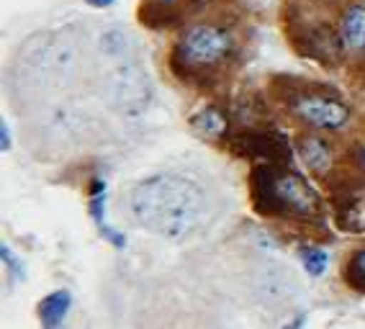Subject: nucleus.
Listing matches in <instances>:
<instances>
[{
  "label": "nucleus",
  "mask_w": 365,
  "mask_h": 329,
  "mask_svg": "<svg viewBox=\"0 0 365 329\" xmlns=\"http://www.w3.org/2000/svg\"><path fill=\"white\" fill-rule=\"evenodd\" d=\"M131 214L144 229L160 237L182 239L203 226L211 201L201 185L178 172H160L131 191Z\"/></svg>",
  "instance_id": "obj_1"
},
{
  "label": "nucleus",
  "mask_w": 365,
  "mask_h": 329,
  "mask_svg": "<svg viewBox=\"0 0 365 329\" xmlns=\"http://www.w3.org/2000/svg\"><path fill=\"white\" fill-rule=\"evenodd\" d=\"M232 33L222 26L214 24H198L190 28L180 41V60L188 67H216L219 62H224L232 52Z\"/></svg>",
  "instance_id": "obj_2"
},
{
  "label": "nucleus",
  "mask_w": 365,
  "mask_h": 329,
  "mask_svg": "<svg viewBox=\"0 0 365 329\" xmlns=\"http://www.w3.org/2000/svg\"><path fill=\"white\" fill-rule=\"evenodd\" d=\"M106 95L118 111L139 113L150 100V80L137 65H121L106 80Z\"/></svg>",
  "instance_id": "obj_3"
},
{
  "label": "nucleus",
  "mask_w": 365,
  "mask_h": 329,
  "mask_svg": "<svg viewBox=\"0 0 365 329\" xmlns=\"http://www.w3.org/2000/svg\"><path fill=\"white\" fill-rule=\"evenodd\" d=\"M294 111L317 129H342L350 121V108L329 95H304L296 100Z\"/></svg>",
  "instance_id": "obj_4"
},
{
  "label": "nucleus",
  "mask_w": 365,
  "mask_h": 329,
  "mask_svg": "<svg viewBox=\"0 0 365 329\" xmlns=\"http://www.w3.org/2000/svg\"><path fill=\"white\" fill-rule=\"evenodd\" d=\"M273 191L275 198L286 209L296 211V214H314V211L319 209V198L312 191V185L301 178V175H296V172H288V175L275 180Z\"/></svg>",
  "instance_id": "obj_5"
},
{
  "label": "nucleus",
  "mask_w": 365,
  "mask_h": 329,
  "mask_svg": "<svg viewBox=\"0 0 365 329\" xmlns=\"http://www.w3.org/2000/svg\"><path fill=\"white\" fill-rule=\"evenodd\" d=\"M339 33H342V44L350 49H365V8L350 6L339 21Z\"/></svg>",
  "instance_id": "obj_6"
},
{
  "label": "nucleus",
  "mask_w": 365,
  "mask_h": 329,
  "mask_svg": "<svg viewBox=\"0 0 365 329\" xmlns=\"http://www.w3.org/2000/svg\"><path fill=\"white\" fill-rule=\"evenodd\" d=\"M72 306V293L67 288H59L49 296H44V301L39 303V319L44 327H59L65 322L67 311Z\"/></svg>",
  "instance_id": "obj_7"
},
{
  "label": "nucleus",
  "mask_w": 365,
  "mask_h": 329,
  "mask_svg": "<svg viewBox=\"0 0 365 329\" xmlns=\"http://www.w3.org/2000/svg\"><path fill=\"white\" fill-rule=\"evenodd\" d=\"M301 157L309 167H314L317 172L327 170L329 167V160H332V150L327 145L324 139L319 137H307L301 142Z\"/></svg>",
  "instance_id": "obj_8"
},
{
  "label": "nucleus",
  "mask_w": 365,
  "mask_h": 329,
  "mask_svg": "<svg viewBox=\"0 0 365 329\" xmlns=\"http://www.w3.org/2000/svg\"><path fill=\"white\" fill-rule=\"evenodd\" d=\"M193 126H196L198 132L206 134V137H219V134L227 129V121H224V116L216 108H206V111H201L193 119Z\"/></svg>",
  "instance_id": "obj_9"
},
{
  "label": "nucleus",
  "mask_w": 365,
  "mask_h": 329,
  "mask_svg": "<svg viewBox=\"0 0 365 329\" xmlns=\"http://www.w3.org/2000/svg\"><path fill=\"white\" fill-rule=\"evenodd\" d=\"M301 265H304V270H307L309 276L319 278V276H324L327 265H329V257H327V252L319 250V247H304V250H301Z\"/></svg>",
  "instance_id": "obj_10"
},
{
  "label": "nucleus",
  "mask_w": 365,
  "mask_h": 329,
  "mask_svg": "<svg viewBox=\"0 0 365 329\" xmlns=\"http://www.w3.org/2000/svg\"><path fill=\"white\" fill-rule=\"evenodd\" d=\"M350 278L355 286H363L365 288V250H360L358 255L350 260Z\"/></svg>",
  "instance_id": "obj_11"
},
{
  "label": "nucleus",
  "mask_w": 365,
  "mask_h": 329,
  "mask_svg": "<svg viewBox=\"0 0 365 329\" xmlns=\"http://www.w3.org/2000/svg\"><path fill=\"white\" fill-rule=\"evenodd\" d=\"M0 257H3V263L11 268V273H14L16 278H24L26 273H24V265L16 260V255L11 252V247H0Z\"/></svg>",
  "instance_id": "obj_12"
},
{
  "label": "nucleus",
  "mask_w": 365,
  "mask_h": 329,
  "mask_svg": "<svg viewBox=\"0 0 365 329\" xmlns=\"http://www.w3.org/2000/svg\"><path fill=\"white\" fill-rule=\"evenodd\" d=\"M0 145H3V150H11V132L6 124L0 126Z\"/></svg>",
  "instance_id": "obj_13"
},
{
  "label": "nucleus",
  "mask_w": 365,
  "mask_h": 329,
  "mask_svg": "<svg viewBox=\"0 0 365 329\" xmlns=\"http://www.w3.org/2000/svg\"><path fill=\"white\" fill-rule=\"evenodd\" d=\"M88 6H93V8H108V6H113L116 0H85Z\"/></svg>",
  "instance_id": "obj_14"
},
{
  "label": "nucleus",
  "mask_w": 365,
  "mask_h": 329,
  "mask_svg": "<svg viewBox=\"0 0 365 329\" xmlns=\"http://www.w3.org/2000/svg\"><path fill=\"white\" fill-rule=\"evenodd\" d=\"M160 3H175V0H160Z\"/></svg>",
  "instance_id": "obj_15"
}]
</instances>
